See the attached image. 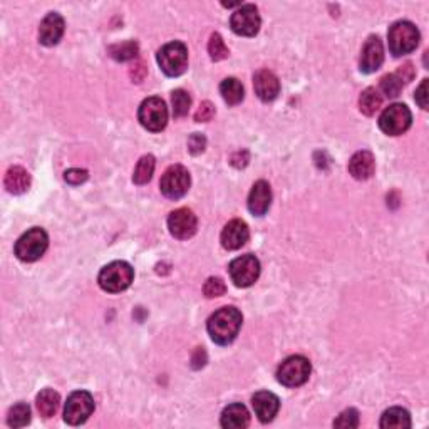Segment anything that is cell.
Returning a JSON list of instances; mask_svg holds the SVG:
<instances>
[{
    "mask_svg": "<svg viewBox=\"0 0 429 429\" xmlns=\"http://www.w3.org/2000/svg\"><path fill=\"white\" fill-rule=\"evenodd\" d=\"M191 185L190 173L181 164H173L164 171L159 181L161 193L169 200H180L188 193Z\"/></svg>",
    "mask_w": 429,
    "mask_h": 429,
    "instance_id": "obj_9",
    "label": "cell"
},
{
    "mask_svg": "<svg viewBox=\"0 0 429 429\" xmlns=\"http://www.w3.org/2000/svg\"><path fill=\"white\" fill-rule=\"evenodd\" d=\"M262 25V19L258 16L257 7L253 4H245L236 8L230 19V27L235 34L243 35V37H253L258 34Z\"/></svg>",
    "mask_w": 429,
    "mask_h": 429,
    "instance_id": "obj_12",
    "label": "cell"
},
{
    "mask_svg": "<svg viewBox=\"0 0 429 429\" xmlns=\"http://www.w3.org/2000/svg\"><path fill=\"white\" fill-rule=\"evenodd\" d=\"M30 423V408L25 402H17L8 409L7 424L11 428H24Z\"/></svg>",
    "mask_w": 429,
    "mask_h": 429,
    "instance_id": "obj_28",
    "label": "cell"
},
{
    "mask_svg": "<svg viewBox=\"0 0 429 429\" xmlns=\"http://www.w3.org/2000/svg\"><path fill=\"white\" fill-rule=\"evenodd\" d=\"M138 51H140V47H138L136 40H126V42L114 44V46H111L109 56L119 62H126V61L134 59V57L138 56Z\"/></svg>",
    "mask_w": 429,
    "mask_h": 429,
    "instance_id": "obj_29",
    "label": "cell"
},
{
    "mask_svg": "<svg viewBox=\"0 0 429 429\" xmlns=\"http://www.w3.org/2000/svg\"><path fill=\"white\" fill-rule=\"evenodd\" d=\"M272 205V190L265 180L257 181L248 195V210L255 217H263Z\"/></svg>",
    "mask_w": 429,
    "mask_h": 429,
    "instance_id": "obj_19",
    "label": "cell"
},
{
    "mask_svg": "<svg viewBox=\"0 0 429 429\" xmlns=\"http://www.w3.org/2000/svg\"><path fill=\"white\" fill-rule=\"evenodd\" d=\"M387 39L389 51H391L392 56L401 57L416 51V47L419 46V40H421V34H419L418 27L413 22L399 20L391 25Z\"/></svg>",
    "mask_w": 429,
    "mask_h": 429,
    "instance_id": "obj_2",
    "label": "cell"
},
{
    "mask_svg": "<svg viewBox=\"0 0 429 429\" xmlns=\"http://www.w3.org/2000/svg\"><path fill=\"white\" fill-rule=\"evenodd\" d=\"M168 228L169 234L178 240H188L196 234L198 228V220H196L195 213L188 208H178L168 217Z\"/></svg>",
    "mask_w": 429,
    "mask_h": 429,
    "instance_id": "obj_13",
    "label": "cell"
},
{
    "mask_svg": "<svg viewBox=\"0 0 429 429\" xmlns=\"http://www.w3.org/2000/svg\"><path fill=\"white\" fill-rule=\"evenodd\" d=\"M241 322V312L236 307H222L218 308L214 314L208 319L207 329L210 337L218 346H228L236 339L240 332Z\"/></svg>",
    "mask_w": 429,
    "mask_h": 429,
    "instance_id": "obj_1",
    "label": "cell"
},
{
    "mask_svg": "<svg viewBox=\"0 0 429 429\" xmlns=\"http://www.w3.org/2000/svg\"><path fill=\"white\" fill-rule=\"evenodd\" d=\"M222 426L226 429H243L250 424V414L248 409L245 408L243 404H230L223 409L222 419H220Z\"/></svg>",
    "mask_w": 429,
    "mask_h": 429,
    "instance_id": "obj_21",
    "label": "cell"
},
{
    "mask_svg": "<svg viewBox=\"0 0 429 429\" xmlns=\"http://www.w3.org/2000/svg\"><path fill=\"white\" fill-rule=\"evenodd\" d=\"M214 116V106L210 101L201 102L198 111L195 113V121L196 123H208V121H212Z\"/></svg>",
    "mask_w": 429,
    "mask_h": 429,
    "instance_id": "obj_36",
    "label": "cell"
},
{
    "mask_svg": "<svg viewBox=\"0 0 429 429\" xmlns=\"http://www.w3.org/2000/svg\"><path fill=\"white\" fill-rule=\"evenodd\" d=\"M228 272H230L231 282H234L236 287H250L260 277V262H258V258L255 255H241V257L235 258L230 263Z\"/></svg>",
    "mask_w": 429,
    "mask_h": 429,
    "instance_id": "obj_10",
    "label": "cell"
},
{
    "mask_svg": "<svg viewBox=\"0 0 429 429\" xmlns=\"http://www.w3.org/2000/svg\"><path fill=\"white\" fill-rule=\"evenodd\" d=\"M171 104H173V116L174 118H183L188 114L191 106V97L190 94L183 89H176L171 92Z\"/></svg>",
    "mask_w": 429,
    "mask_h": 429,
    "instance_id": "obj_30",
    "label": "cell"
},
{
    "mask_svg": "<svg viewBox=\"0 0 429 429\" xmlns=\"http://www.w3.org/2000/svg\"><path fill=\"white\" fill-rule=\"evenodd\" d=\"M335 428H357L359 426V413L356 409H346L339 414V418L334 421Z\"/></svg>",
    "mask_w": 429,
    "mask_h": 429,
    "instance_id": "obj_34",
    "label": "cell"
},
{
    "mask_svg": "<svg viewBox=\"0 0 429 429\" xmlns=\"http://www.w3.org/2000/svg\"><path fill=\"white\" fill-rule=\"evenodd\" d=\"M384 62V47L382 40L377 35H370L365 40L361 54V71L365 74H373L377 69H381Z\"/></svg>",
    "mask_w": 429,
    "mask_h": 429,
    "instance_id": "obj_14",
    "label": "cell"
},
{
    "mask_svg": "<svg viewBox=\"0 0 429 429\" xmlns=\"http://www.w3.org/2000/svg\"><path fill=\"white\" fill-rule=\"evenodd\" d=\"M396 75L402 80V83H409V80L414 78V67H413V64H411V62H406L404 66L399 67V71H397Z\"/></svg>",
    "mask_w": 429,
    "mask_h": 429,
    "instance_id": "obj_39",
    "label": "cell"
},
{
    "mask_svg": "<svg viewBox=\"0 0 429 429\" xmlns=\"http://www.w3.org/2000/svg\"><path fill=\"white\" fill-rule=\"evenodd\" d=\"M94 411V399L87 391H75L67 397L64 406V421L71 426L86 423Z\"/></svg>",
    "mask_w": 429,
    "mask_h": 429,
    "instance_id": "obj_11",
    "label": "cell"
},
{
    "mask_svg": "<svg viewBox=\"0 0 429 429\" xmlns=\"http://www.w3.org/2000/svg\"><path fill=\"white\" fill-rule=\"evenodd\" d=\"M226 292V285L220 277H210V279L205 282L203 285V294L205 297L214 298V297H222L223 294Z\"/></svg>",
    "mask_w": 429,
    "mask_h": 429,
    "instance_id": "obj_33",
    "label": "cell"
},
{
    "mask_svg": "<svg viewBox=\"0 0 429 429\" xmlns=\"http://www.w3.org/2000/svg\"><path fill=\"white\" fill-rule=\"evenodd\" d=\"M220 94L228 106H236L243 101L245 91L238 79L228 78L220 84Z\"/></svg>",
    "mask_w": 429,
    "mask_h": 429,
    "instance_id": "obj_25",
    "label": "cell"
},
{
    "mask_svg": "<svg viewBox=\"0 0 429 429\" xmlns=\"http://www.w3.org/2000/svg\"><path fill=\"white\" fill-rule=\"evenodd\" d=\"M375 171V159L370 151H359L352 156L349 161V173L356 178V180L364 181L369 180Z\"/></svg>",
    "mask_w": 429,
    "mask_h": 429,
    "instance_id": "obj_20",
    "label": "cell"
},
{
    "mask_svg": "<svg viewBox=\"0 0 429 429\" xmlns=\"http://www.w3.org/2000/svg\"><path fill=\"white\" fill-rule=\"evenodd\" d=\"M253 87L257 96L260 97L263 102L274 101L280 92L279 78L268 69L258 71V73L253 75Z\"/></svg>",
    "mask_w": 429,
    "mask_h": 429,
    "instance_id": "obj_17",
    "label": "cell"
},
{
    "mask_svg": "<svg viewBox=\"0 0 429 429\" xmlns=\"http://www.w3.org/2000/svg\"><path fill=\"white\" fill-rule=\"evenodd\" d=\"M205 147H207V138L200 133L191 134L190 140H188V150H190V153L200 155V153H203Z\"/></svg>",
    "mask_w": 429,
    "mask_h": 429,
    "instance_id": "obj_37",
    "label": "cell"
},
{
    "mask_svg": "<svg viewBox=\"0 0 429 429\" xmlns=\"http://www.w3.org/2000/svg\"><path fill=\"white\" fill-rule=\"evenodd\" d=\"M145 75H146V67H145V64H143V62H138V64L134 66L133 69H131V78H133V80H134V83H141V80L145 79Z\"/></svg>",
    "mask_w": 429,
    "mask_h": 429,
    "instance_id": "obj_41",
    "label": "cell"
},
{
    "mask_svg": "<svg viewBox=\"0 0 429 429\" xmlns=\"http://www.w3.org/2000/svg\"><path fill=\"white\" fill-rule=\"evenodd\" d=\"M428 79H424L421 83V86L418 87V91H416L414 99L418 102L419 107H423V109H428Z\"/></svg>",
    "mask_w": 429,
    "mask_h": 429,
    "instance_id": "obj_38",
    "label": "cell"
},
{
    "mask_svg": "<svg viewBox=\"0 0 429 429\" xmlns=\"http://www.w3.org/2000/svg\"><path fill=\"white\" fill-rule=\"evenodd\" d=\"M156 59L164 74L169 78H178L188 67V49L180 40H173L159 49Z\"/></svg>",
    "mask_w": 429,
    "mask_h": 429,
    "instance_id": "obj_5",
    "label": "cell"
},
{
    "mask_svg": "<svg viewBox=\"0 0 429 429\" xmlns=\"http://www.w3.org/2000/svg\"><path fill=\"white\" fill-rule=\"evenodd\" d=\"M61 396L57 394L54 389H44L37 394V399H35V404H37V411L40 413L42 418H52L56 414L57 408H59Z\"/></svg>",
    "mask_w": 429,
    "mask_h": 429,
    "instance_id": "obj_24",
    "label": "cell"
},
{
    "mask_svg": "<svg viewBox=\"0 0 429 429\" xmlns=\"http://www.w3.org/2000/svg\"><path fill=\"white\" fill-rule=\"evenodd\" d=\"M49 247V236L46 234V230L42 228L35 226L30 228L29 231H25L24 235L20 236L19 240L16 241V257L22 262H35L46 253V250Z\"/></svg>",
    "mask_w": 429,
    "mask_h": 429,
    "instance_id": "obj_4",
    "label": "cell"
},
{
    "mask_svg": "<svg viewBox=\"0 0 429 429\" xmlns=\"http://www.w3.org/2000/svg\"><path fill=\"white\" fill-rule=\"evenodd\" d=\"M310 362L303 356H290L277 369V379L285 387H298L310 377Z\"/></svg>",
    "mask_w": 429,
    "mask_h": 429,
    "instance_id": "obj_6",
    "label": "cell"
},
{
    "mask_svg": "<svg viewBox=\"0 0 429 429\" xmlns=\"http://www.w3.org/2000/svg\"><path fill=\"white\" fill-rule=\"evenodd\" d=\"M7 191L12 195H22L29 190L30 186V174L27 169L22 167H12L6 173V180H4Z\"/></svg>",
    "mask_w": 429,
    "mask_h": 429,
    "instance_id": "obj_22",
    "label": "cell"
},
{
    "mask_svg": "<svg viewBox=\"0 0 429 429\" xmlns=\"http://www.w3.org/2000/svg\"><path fill=\"white\" fill-rule=\"evenodd\" d=\"M208 54L210 57H212L213 61H223L228 57V47L225 46V40L218 32L212 34V37H210L208 42Z\"/></svg>",
    "mask_w": 429,
    "mask_h": 429,
    "instance_id": "obj_31",
    "label": "cell"
},
{
    "mask_svg": "<svg viewBox=\"0 0 429 429\" xmlns=\"http://www.w3.org/2000/svg\"><path fill=\"white\" fill-rule=\"evenodd\" d=\"M379 426L384 429H408L411 428V416L402 408H391L382 414Z\"/></svg>",
    "mask_w": 429,
    "mask_h": 429,
    "instance_id": "obj_23",
    "label": "cell"
},
{
    "mask_svg": "<svg viewBox=\"0 0 429 429\" xmlns=\"http://www.w3.org/2000/svg\"><path fill=\"white\" fill-rule=\"evenodd\" d=\"M207 364V352L203 349H196L193 357H191V368L200 369Z\"/></svg>",
    "mask_w": 429,
    "mask_h": 429,
    "instance_id": "obj_40",
    "label": "cell"
},
{
    "mask_svg": "<svg viewBox=\"0 0 429 429\" xmlns=\"http://www.w3.org/2000/svg\"><path fill=\"white\" fill-rule=\"evenodd\" d=\"M155 167H156V161L153 155L143 156V158L138 161L136 169H134L133 181L136 183V185H146V183L151 180V176H153Z\"/></svg>",
    "mask_w": 429,
    "mask_h": 429,
    "instance_id": "obj_26",
    "label": "cell"
},
{
    "mask_svg": "<svg viewBox=\"0 0 429 429\" xmlns=\"http://www.w3.org/2000/svg\"><path fill=\"white\" fill-rule=\"evenodd\" d=\"M134 270L128 262L116 260L111 262L99 272L97 277V284L104 292L109 294H119L126 290L129 285L133 284Z\"/></svg>",
    "mask_w": 429,
    "mask_h": 429,
    "instance_id": "obj_3",
    "label": "cell"
},
{
    "mask_svg": "<svg viewBox=\"0 0 429 429\" xmlns=\"http://www.w3.org/2000/svg\"><path fill=\"white\" fill-rule=\"evenodd\" d=\"M252 406L255 414H257V418L260 419L262 423H270L277 416V413H279L280 401L274 392L260 391L252 397Z\"/></svg>",
    "mask_w": 429,
    "mask_h": 429,
    "instance_id": "obj_18",
    "label": "cell"
},
{
    "mask_svg": "<svg viewBox=\"0 0 429 429\" xmlns=\"http://www.w3.org/2000/svg\"><path fill=\"white\" fill-rule=\"evenodd\" d=\"M138 119L141 126L151 133H159L167 128L168 123V107L161 97H147L141 102L138 111Z\"/></svg>",
    "mask_w": 429,
    "mask_h": 429,
    "instance_id": "obj_7",
    "label": "cell"
},
{
    "mask_svg": "<svg viewBox=\"0 0 429 429\" xmlns=\"http://www.w3.org/2000/svg\"><path fill=\"white\" fill-rule=\"evenodd\" d=\"M64 29L66 24L62 16H59L57 12L47 13V16L42 19V22H40L39 42L47 47L56 46V44L62 39V35H64Z\"/></svg>",
    "mask_w": 429,
    "mask_h": 429,
    "instance_id": "obj_15",
    "label": "cell"
},
{
    "mask_svg": "<svg viewBox=\"0 0 429 429\" xmlns=\"http://www.w3.org/2000/svg\"><path fill=\"white\" fill-rule=\"evenodd\" d=\"M381 89L387 97H397L402 91V80L396 74H387L381 79Z\"/></svg>",
    "mask_w": 429,
    "mask_h": 429,
    "instance_id": "obj_32",
    "label": "cell"
},
{
    "mask_svg": "<svg viewBox=\"0 0 429 429\" xmlns=\"http://www.w3.org/2000/svg\"><path fill=\"white\" fill-rule=\"evenodd\" d=\"M87 178H89V173L86 171V169H80V168H71L64 173V180L73 186L83 185L84 181H87Z\"/></svg>",
    "mask_w": 429,
    "mask_h": 429,
    "instance_id": "obj_35",
    "label": "cell"
},
{
    "mask_svg": "<svg viewBox=\"0 0 429 429\" xmlns=\"http://www.w3.org/2000/svg\"><path fill=\"white\" fill-rule=\"evenodd\" d=\"M411 123H413V114H411L409 107L399 104V102L386 107L379 116V128L389 136H399L406 133L411 128Z\"/></svg>",
    "mask_w": 429,
    "mask_h": 429,
    "instance_id": "obj_8",
    "label": "cell"
},
{
    "mask_svg": "<svg viewBox=\"0 0 429 429\" xmlns=\"http://www.w3.org/2000/svg\"><path fill=\"white\" fill-rule=\"evenodd\" d=\"M250 238L248 225L241 220L228 222L222 231V247L226 250H238L247 243Z\"/></svg>",
    "mask_w": 429,
    "mask_h": 429,
    "instance_id": "obj_16",
    "label": "cell"
},
{
    "mask_svg": "<svg viewBox=\"0 0 429 429\" xmlns=\"http://www.w3.org/2000/svg\"><path fill=\"white\" fill-rule=\"evenodd\" d=\"M382 104L381 94L375 91L374 87H368L359 97V109L362 114L365 116H374L379 111V107Z\"/></svg>",
    "mask_w": 429,
    "mask_h": 429,
    "instance_id": "obj_27",
    "label": "cell"
}]
</instances>
